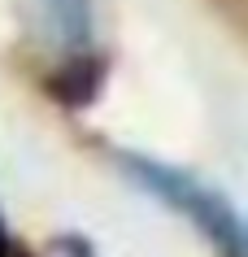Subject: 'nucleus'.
<instances>
[{
    "label": "nucleus",
    "mask_w": 248,
    "mask_h": 257,
    "mask_svg": "<svg viewBox=\"0 0 248 257\" xmlns=\"http://www.w3.org/2000/svg\"><path fill=\"white\" fill-rule=\"evenodd\" d=\"M126 170L135 175L139 188L157 192L165 205H174L179 214L192 218L196 227L222 248V257H239V248H244L239 218H235V209L213 188H205L200 179L183 175V170H170V166H157V162H139V157H126Z\"/></svg>",
    "instance_id": "nucleus-1"
},
{
    "label": "nucleus",
    "mask_w": 248,
    "mask_h": 257,
    "mask_svg": "<svg viewBox=\"0 0 248 257\" xmlns=\"http://www.w3.org/2000/svg\"><path fill=\"white\" fill-rule=\"evenodd\" d=\"M44 18V31L57 48H83L87 44V31H92V14H87V0H35Z\"/></svg>",
    "instance_id": "nucleus-2"
},
{
    "label": "nucleus",
    "mask_w": 248,
    "mask_h": 257,
    "mask_svg": "<svg viewBox=\"0 0 248 257\" xmlns=\"http://www.w3.org/2000/svg\"><path fill=\"white\" fill-rule=\"evenodd\" d=\"M0 257H9V240H5V231H0Z\"/></svg>",
    "instance_id": "nucleus-3"
}]
</instances>
